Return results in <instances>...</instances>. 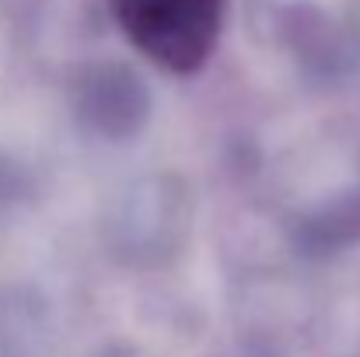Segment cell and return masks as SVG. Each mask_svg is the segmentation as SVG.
<instances>
[{
  "instance_id": "1",
  "label": "cell",
  "mask_w": 360,
  "mask_h": 357,
  "mask_svg": "<svg viewBox=\"0 0 360 357\" xmlns=\"http://www.w3.org/2000/svg\"><path fill=\"white\" fill-rule=\"evenodd\" d=\"M122 35L172 74L200 70L221 35L224 0H109Z\"/></svg>"
}]
</instances>
